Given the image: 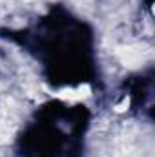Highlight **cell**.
<instances>
[{
    "instance_id": "1",
    "label": "cell",
    "mask_w": 155,
    "mask_h": 157,
    "mask_svg": "<svg viewBox=\"0 0 155 157\" xmlns=\"http://www.w3.org/2000/svg\"><path fill=\"white\" fill-rule=\"evenodd\" d=\"M117 57L126 68H139L146 59L144 51L141 48H137V46H122V48H119Z\"/></svg>"
},
{
    "instance_id": "2",
    "label": "cell",
    "mask_w": 155,
    "mask_h": 157,
    "mask_svg": "<svg viewBox=\"0 0 155 157\" xmlns=\"http://www.w3.org/2000/svg\"><path fill=\"white\" fill-rule=\"evenodd\" d=\"M15 130H17L15 119L6 112H0V144H7L13 139Z\"/></svg>"
},
{
    "instance_id": "3",
    "label": "cell",
    "mask_w": 155,
    "mask_h": 157,
    "mask_svg": "<svg viewBox=\"0 0 155 157\" xmlns=\"http://www.w3.org/2000/svg\"><path fill=\"white\" fill-rule=\"evenodd\" d=\"M55 95L60 99H66V101H82L91 95V90H89V86H80L77 90H60Z\"/></svg>"
},
{
    "instance_id": "4",
    "label": "cell",
    "mask_w": 155,
    "mask_h": 157,
    "mask_svg": "<svg viewBox=\"0 0 155 157\" xmlns=\"http://www.w3.org/2000/svg\"><path fill=\"white\" fill-rule=\"evenodd\" d=\"M128 104H130V101H128V99H124V101H122V102L115 108V110H117V112H124V110L128 108Z\"/></svg>"
}]
</instances>
